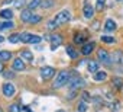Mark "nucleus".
I'll use <instances>...</instances> for the list:
<instances>
[{"instance_id": "16", "label": "nucleus", "mask_w": 123, "mask_h": 112, "mask_svg": "<svg viewBox=\"0 0 123 112\" xmlns=\"http://www.w3.org/2000/svg\"><path fill=\"white\" fill-rule=\"evenodd\" d=\"M88 71H90V73H97V71H98V64H97V61H90V63H88Z\"/></svg>"}, {"instance_id": "4", "label": "nucleus", "mask_w": 123, "mask_h": 112, "mask_svg": "<svg viewBox=\"0 0 123 112\" xmlns=\"http://www.w3.org/2000/svg\"><path fill=\"white\" fill-rule=\"evenodd\" d=\"M3 93L6 98H12L15 93H16V87L12 84V83H5L3 84Z\"/></svg>"}, {"instance_id": "23", "label": "nucleus", "mask_w": 123, "mask_h": 112, "mask_svg": "<svg viewBox=\"0 0 123 112\" xmlns=\"http://www.w3.org/2000/svg\"><path fill=\"white\" fill-rule=\"evenodd\" d=\"M31 34H28V32H25V34H20V41L22 42H29L31 41Z\"/></svg>"}, {"instance_id": "20", "label": "nucleus", "mask_w": 123, "mask_h": 112, "mask_svg": "<svg viewBox=\"0 0 123 112\" xmlns=\"http://www.w3.org/2000/svg\"><path fill=\"white\" fill-rule=\"evenodd\" d=\"M41 2H42V0H31V2H29V9L32 10V9H36L38 6H41Z\"/></svg>"}, {"instance_id": "37", "label": "nucleus", "mask_w": 123, "mask_h": 112, "mask_svg": "<svg viewBox=\"0 0 123 112\" xmlns=\"http://www.w3.org/2000/svg\"><path fill=\"white\" fill-rule=\"evenodd\" d=\"M56 112H65V111H62V109H58V111H56Z\"/></svg>"}, {"instance_id": "7", "label": "nucleus", "mask_w": 123, "mask_h": 112, "mask_svg": "<svg viewBox=\"0 0 123 112\" xmlns=\"http://www.w3.org/2000/svg\"><path fill=\"white\" fill-rule=\"evenodd\" d=\"M12 67H13V70H16V71H23V70H25V63H23L20 58H15Z\"/></svg>"}, {"instance_id": "9", "label": "nucleus", "mask_w": 123, "mask_h": 112, "mask_svg": "<svg viewBox=\"0 0 123 112\" xmlns=\"http://www.w3.org/2000/svg\"><path fill=\"white\" fill-rule=\"evenodd\" d=\"M94 47H96V44H94V42H88V44H86V45L83 47V49H81V54H84V55L91 54V51L94 49Z\"/></svg>"}, {"instance_id": "28", "label": "nucleus", "mask_w": 123, "mask_h": 112, "mask_svg": "<svg viewBox=\"0 0 123 112\" xmlns=\"http://www.w3.org/2000/svg\"><path fill=\"white\" fill-rule=\"evenodd\" d=\"M41 19H42V18H41L39 15H32V18H31L29 22H31V23H38V22H41Z\"/></svg>"}, {"instance_id": "22", "label": "nucleus", "mask_w": 123, "mask_h": 112, "mask_svg": "<svg viewBox=\"0 0 123 112\" xmlns=\"http://www.w3.org/2000/svg\"><path fill=\"white\" fill-rule=\"evenodd\" d=\"M84 39H86V34H77V35L74 36V42H75V44H81Z\"/></svg>"}, {"instance_id": "31", "label": "nucleus", "mask_w": 123, "mask_h": 112, "mask_svg": "<svg viewBox=\"0 0 123 112\" xmlns=\"http://www.w3.org/2000/svg\"><path fill=\"white\" fill-rule=\"evenodd\" d=\"M23 2H25V0H15V5H16V7H20V6L23 5Z\"/></svg>"}, {"instance_id": "5", "label": "nucleus", "mask_w": 123, "mask_h": 112, "mask_svg": "<svg viewBox=\"0 0 123 112\" xmlns=\"http://www.w3.org/2000/svg\"><path fill=\"white\" fill-rule=\"evenodd\" d=\"M54 74H55V70L52 67H43V69H41V76L43 79H51Z\"/></svg>"}, {"instance_id": "30", "label": "nucleus", "mask_w": 123, "mask_h": 112, "mask_svg": "<svg viewBox=\"0 0 123 112\" xmlns=\"http://www.w3.org/2000/svg\"><path fill=\"white\" fill-rule=\"evenodd\" d=\"M9 112H20L19 105H12V106H10V109H9Z\"/></svg>"}, {"instance_id": "1", "label": "nucleus", "mask_w": 123, "mask_h": 112, "mask_svg": "<svg viewBox=\"0 0 123 112\" xmlns=\"http://www.w3.org/2000/svg\"><path fill=\"white\" fill-rule=\"evenodd\" d=\"M70 19H71L70 10H61V12L48 23V28H49V29H54V28H56V26H59V25H62V23H67Z\"/></svg>"}, {"instance_id": "27", "label": "nucleus", "mask_w": 123, "mask_h": 112, "mask_svg": "<svg viewBox=\"0 0 123 112\" xmlns=\"http://www.w3.org/2000/svg\"><path fill=\"white\" fill-rule=\"evenodd\" d=\"M78 111H80V112H87V105H86L84 100H81V102L78 103Z\"/></svg>"}, {"instance_id": "39", "label": "nucleus", "mask_w": 123, "mask_h": 112, "mask_svg": "<svg viewBox=\"0 0 123 112\" xmlns=\"http://www.w3.org/2000/svg\"><path fill=\"white\" fill-rule=\"evenodd\" d=\"M0 112H2V109H0Z\"/></svg>"}, {"instance_id": "32", "label": "nucleus", "mask_w": 123, "mask_h": 112, "mask_svg": "<svg viewBox=\"0 0 123 112\" xmlns=\"http://www.w3.org/2000/svg\"><path fill=\"white\" fill-rule=\"evenodd\" d=\"M96 9H97V10H103V9H104V3H98V2H97Z\"/></svg>"}, {"instance_id": "33", "label": "nucleus", "mask_w": 123, "mask_h": 112, "mask_svg": "<svg viewBox=\"0 0 123 112\" xmlns=\"http://www.w3.org/2000/svg\"><path fill=\"white\" fill-rule=\"evenodd\" d=\"M5 77H7V79H13V73H12V71H6V73H5Z\"/></svg>"}, {"instance_id": "12", "label": "nucleus", "mask_w": 123, "mask_h": 112, "mask_svg": "<svg viewBox=\"0 0 123 112\" xmlns=\"http://www.w3.org/2000/svg\"><path fill=\"white\" fill-rule=\"evenodd\" d=\"M31 18H32V10H31V9H26V10H23V12L20 13V19H22L23 22H29Z\"/></svg>"}, {"instance_id": "15", "label": "nucleus", "mask_w": 123, "mask_h": 112, "mask_svg": "<svg viewBox=\"0 0 123 112\" xmlns=\"http://www.w3.org/2000/svg\"><path fill=\"white\" fill-rule=\"evenodd\" d=\"M54 5H55L54 0H42V2H41V7H42V9H49V7H52Z\"/></svg>"}, {"instance_id": "8", "label": "nucleus", "mask_w": 123, "mask_h": 112, "mask_svg": "<svg viewBox=\"0 0 123 112\" xmlns=\"http://www.w3.org/2000/svg\"><path fill=\"white\" fill-rule=\"evenodd\" d=\"M51 42H52V49H55L61 42H62V38H61V35H58V34H54L52 36H51Z\"/></svg>"}, {"instance_id": "18", "label": "nucleus", "mask_w": 123, "mask_h": 112, "mask_svg": "<svg viewBox=\"0 0 123 112\" xmlns=\"http://www.w3.org/2000/svg\"><path fill=\"white\" fill-rule=\"evenodd\" d=\"M20 57L25 58V60H28V61H32L33 55H32V52H29V51H22V52H20Z\"/></svg>"}, {"instance_id": "13", "label": "nucleus", "mask_w": 123, "mask_h": 112, "mask_svg": "<svg viewBox=\"0 0 123 112\" xmlns=\"http://www.w3.org/2000/svg\"><path fill=\"white\" fill-rule=\"evenodd\" d=\"M106 77H107V73L106 71H97V73H94V82H104L106 80Z\"/></svg>"}, {"instance_id": "17", "label": "nucleus", "mask_w": 123, "mask_h": 112, "mask_svg": "<svg viewBox=\"0 0 123 112\" xmlns=\"http://www.w3.org/2000/svg\"><path fill=\"white\" fill-rule=\"evenodd\" d=\"M0 16H2V18H5V19H12V18H13V13H12V10H9V9H5V10H2V12H0Z\"/></svg>"}, {"instance_id": "29", "label": "nucleus", "mask_w": 123, "mask_h": 112, "mask_svg": "<svg viewBox=\"0 0 123 112\" xmlns=\"http://www.w3.org/2000/svg\"><path fill=\"white\" fill-rule=\"evenodd\" d=\"M101 41L106 42V44H113L114 42V38H111V36H101Z\"/></svg>"}, {"instance_id": "3", "label": "nucleus", "mask_w": 123, "mask_h": 112, "mask_svg": "<svg viewBox=\"0 0 123 112\" xmlns=\"http://www.w3.org/2000/svg\"><path fill=\"white\" fill-rule=\"evenodd\" d=\"M83 84H84V82L80 76L78 77H70V80H68V86L71 87V90H75V89L81 87Z\"/></svg>"}, {"instance_id": "40", "label": "nucleus", "mask_w": 123, "mask_h": 112, "mask_svg": "<svg viewBox=\"0 0 123 112\" xmlns=\"http://www.w3.org/2000/svg\"><path fill=\"white\" fill-rule=\"evenodd\" d=\"M119 2H120V0H119Z\"/></svg>"}, {"instance_id": "10", "label": "nucleus", "mask_w": 123, "mask_h": 112, "mask_svg": "<svg viewBox=\"0 0 123 112\" xmlns=\"http://www.w3.org/2000/svg\"><path fill=\"white\" fill-rule=\"evenodd\" d=\"M98 60L101 63H109L110 61V57H109V54H107L106 49H100L98 51Z\"/></svg>"}, {"instance_id": "25", "label": "nucleus", "mask_w": 123, "mask_h": 112, "mask_svg": "<svg viewBox=\"0 0 123 112\" xmlns=\"http://www.w3.org/2000/svg\"><path fill=\"white\" fill-rule=\"evenodd\" d=\"M41 41H42V38H41V36H38V35H32V36H31L29 44H39Z\"/></svg>"}, {"instance_id": "36", "label": "nucleus", "mask_w": 123, "mask_h": 112, "mask_svg": "<svg viewBox=\"0 0 123 112\" xmlns=\"http://www.w3.org/2000/svg\"><path fill=\"white\" fill-rule=\"evenodd\" d=\"M97 2H98V3H104V2H106V0H97Z\"/></svg>"}, {"instance_id": "26", "label": "nucleus", "mask_w": 123, "mask_h": 112, "mask_svg": "<svg viewBox=\"0 0 123 112\" xmlns=\"http://www.w3.org/2000/svg\"><path fill=\"white\" fill-rule=\"evenodd\" d=\"M13 28V23L9 21V22H5V23H2L0 25V29H12Z\"/></svg>"}, {"instance_id": "34", "label": "nucleus", "mask_w": 123, "mask_h": 112, "mask_svg": "<svg viewBox=\"0 0 123 112\" xmlns=\"http://www.w3.org/2000/svg\"><path fill=\"white\" fill-rule=\"evenodd\" d=\"M0 71H3V64H2V61H0Z\"/></svg>"}, {"instance_id": "6", "label": "nucleus", "mask_w": 123, "mask_h": 112, "mask_svg": "<svg viewBox=\"0 0 123 112\" xmlns=\"http://www.w3.org/2000/svg\"><path fill=\"white\" fill-rule=\"evenodd\" d=\"M83 13H84V16H86L87 19H91V18L94 16V7L90 6V5H86V6L83 7Z\"/></svg>"}, {"instance_id": "24", "label": "nucleus", "mask_w": 123, "mask_h": 112, "mask_svg": "<svg viewBox=\"0 0 123 112\" xmlns=\"http://www.w3.org/2000/svg\"><path fill=\"white\" fill-rule=\"evenodd\" d=\"M113 84H114L117 89H120V87L123 86V79H120V77H116V79H113Z\"/></svg>"}, {"instance_id": "35", "label": "nucleus", "mask_w": 123, "mask_h": 112, "mask_svg": "<svg viewBox=\"0 0 123 112\" xmlns=\"http://www.w3.org/2000/svg\"><path fill=\"white\" fill-rule=\"evenodd\" d=\"M3 41H5V38H3L2 35H0V42H3Z\"/></svg>"}, {"instance_id": "19", "label": "nucleus", "mask_w": 123, "mask_h": 112, "mask_svg": "<svg viewBox=\"0 0 123 112\" xmlns=\"http://www.w3.org/2000/svg\"><path fill=\"white\" fill-rule=\"evenodd\" d=\"M9 42H12V44H18V42H20V35H19V34H13V35H10V36H9Z\"/></svg>"}, {"instance_id": "11", "label": "nucleus", "mask_w": 123, "mask_h": 112, "mask_svg": "<svg viewBox=\"0 0 123 112\" xmlns=\"http://www.w3.org/2000/svg\"><path fill=\"white\" fill-rule=\"evenodd\" d=\"M114 29H116L114 21H113V19H107V21H106V25H104V31H106V32H113Z\"/></svg>"}, {"instance_id": "21", "label": "nucleus", "mask_w": 123, "mask_h": 112, "mask_svg": "<svg viewBox=\"0 0 123 112\" xmlns=\"http://www.w3.org/2000/svg\"><path fill=\"white\" fill-rule=\"evenodd\" d=\"M67 52H68V55H70L71 58H77V57H78V54L75 52V49H74L73 47H70V45L67 47Z\"/></svg>"}, {"instance_id": "2", "label": "nucleus", "mask_w": 123, "mask_h": 112, "mask_svg": "<svg viewBox=\"0 0 123 112\" xmlns=\"http://www.w3.org/2000/svg\"><path fill=\"white\" fill-rule=\"evenodd\" d=\"M68 80H70V73L67 71V70H62V71H59L58 73V76L55 77V82H54V87L55 89H58V87H61V86H64V84H67L68 83Z\"/></svg>"}, {"instance_id": "14", "label": "nucleus", "mask_w": 123, "mask_h": 112, "mask_svg": "<svg viewBox=\"0 0 123 112\" xmlns=\"http://www.w3.org/2000/svg\"><path fill=\"white\" fill-rule=\"evenodd\" d=\"M12 58V52L9 51H0V61H7Z\"/></svg>"}, {"instance_id": "38", "label": "nucleus", "mask_w": 123, "mask_h": 112, "mask_svg": "<svg viewBox=\"0 0 123 112\" xmlns=\"http://www.w3.org/2000/svg\"><path fill=\"white\" fill-rule=\"evenodd\" d=\"M25 112H31V111H29V109H26V108H25Z\"/></svg>"}]
</instances>
